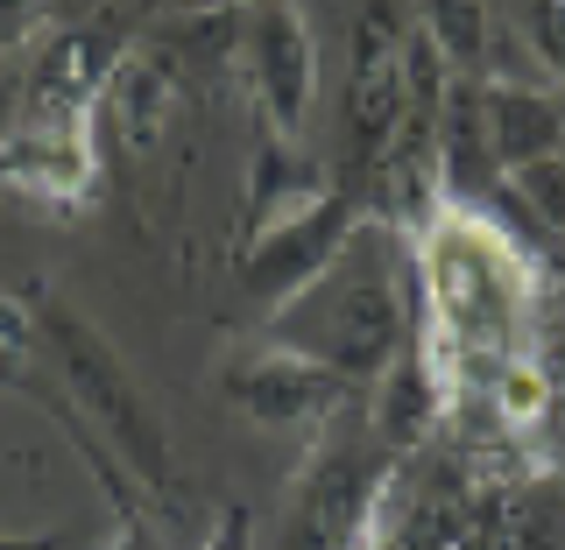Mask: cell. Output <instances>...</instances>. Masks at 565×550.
<instances>
[{"mask_svg":"<svg viewBox=\"0 0 565 550\" xmlns=\"http://www.w3.org/2000/svg\"><path fill=\"white\" fill-rule=\"evenodd\" d=\"M488 149L502 184L530 163H552L565 155V99L544 85H516V78H488Z\"/></svg>","mask_w":565,"mask_h":550,"instance_id":"obj_14","label":"cell"},{"mask_svg":"<svg viewBox=\"0 0 565 550\" xmlns=\"http://www.w3.org/2000/svg\"><path fill=\"white\" fill-rule=\"evenodd\" d=\"M411 255H417L424 339L438 353H452L459 367L488 360V353H516V339L537 317L544 269L509 234L502 212L494 205H446L411 240Z\"/></svg>","mask_w":565,"mask_h":550,"instance_id":"obj_2","label":"cell"},{"mask_svg":"<svg viewBox=\"0 0 565 550\" xmlns=\"http://www.w3.org/2000/svg\"><path fill=\"white\" fill-rule=\"evenodd\" d=\"M340 191V176H332L318 155H305L297 141H282L262 128L255 149H247V212H241V240L269 234L276 219H297V212H311L318 198H332Z\"/></svg>","mask_w":565,"mask_h":550,"instance_id":"obj_12","label":"cell"},{"mask_svg":"<svg viewBox=\"0 0 565 550\" xmlns=\"http://www.w3.org/2000/svg\"><path fill=\"white\" fill-rule=\"evenodd\" d=\"M71 529H35V537H0V550H71Z\"/></svg>","mask_w":565,"mask_h":550,"instance_id":"obj_19","label":"cell"},{"mask_svg":"<svg viewBox=\"0 0 565 550\" xmlns=\"http://www.w3.org/2000/svg\"><path fill=\"white\" fill-rule=\"evenodd\" d=\"M241 57H247V93H255L262 128L297 141L318 106V35L305 0H255L241 14Z\"/></svg>","mask_w":565,"mask_h":550,"instance_id":"obj_8","label":"cell"},{"mask_svg":"<svg viewBox=\"0 0 565 550\" xmlns=\"http://www.w3.org/2000/svg\"><path fill=\"white\" fill-rule=\"evenodd\" d=\"M481 487H488V473L473 466V459H452V452H438V445L424 452V459H411L382 550H473Z\"/></svg>","mask_w":565,"mask_h":550,"instance_id":"obj_9","label":"cell"},{"mask_svg":"<svg viewBox=\"0 0 565 550\" xmlns=\"http://www.w3.org/2000/svg\"><path fill=\"white\" fill-rule=\"evenodd\" d=\"M0 191L35 205H93L99 191V141L93 128H43V120H22L8 141H0Z\"/></svg>","mask_w":565,"mask_h":550,"instance_id":"obj_10","label":"cell"},{"mask_svg":"<svg viewBox=\"0 0 565 550\" xmlns=\"http://www.w3.org/2000/svg\"><path fill=\"white\" fill-rule=\"evenodd\" d=\"M43 22H50V0H0V50L29 43Z\"/></svg>","mask_w":565,"mask_h":550,"instance_id":"obj_17","label":"cell"},{"mask_svg":"<svg viewBox=\"0 0 565 550\" xmlns=\"http://www.w3.org/2000/svg\"><path fill=\"white\" fill-rule=\"evenodd\" d=\"M488 78H452L446 114H438V191L446 205H494L502 198V170L488 149Z\"/></svg>","mask_w":565,"mask_h":550,"instance_id":"obj_13","label":"cell"},{"mask_svg":"<svg viewBox=\"0 0 565 550\" xmlns=\"http://www.w3.org/2000/svg\"><path fill=\"white\" fill-rule=\"evenodd\" d=\"M523 50L565 85V0H523Z\"/></svg>","mask_w":565,"mask_h":550,"instance_id":"obj_16","label":"cell"},{"mask_svg":"<svg viewBox=\"0 0 565 550\" xmlns=\"http://www.w3.org/2000/svg\"><path fill=\"white\" fill-rule=\"evenodd\" d=\"M170 114H177L170 57H156L149 43H128V57L114 64V78H106V93H99L93 141H114L120 155H149L156 141L170 134Z\"/></svg>","mask_w":565,"mask_h":550,"instance_id":"obj_11","label":"cell"},{"mask_svg":"<svg viewBox=\"0 0 565 550\" xmlns=\"http://www.w3.org/2000/svg\"><path fill=\"white\" fill-rule=\"evenodd\" d=\"M220 8H234V0H220Z\"/></svg>","mask_w":565,"mask_h":550,"instance_id":"obj_20","label":"cell"},{"mask_svg":"<svg viewBox=\"0 0 565 550\" xmlns=\"http://www.w3.org/2000/svg\"><path fill=\"white\" fill-rule=\"evenodd\" d=\"M403 50H411V22L396 0H361L353 8V35H347V191L361 198L367 170L382 163L388 134L403 120Z\"/></svg>","mask_w":565,"mask_h":550,"instance_id":"obj_5","label":"cell"},{"mask_svg":"<svg viewBox=\"0 0 565 550\" xmlns=\"http://www.w3.org/2000/svg\"><path fill=\"white\" fill-rule=\"evenodd\" d=\"M205 550H255V516H247V508L234 502V508L220 516V529L205 537Z\"/></svg>","mask_w":565,"mask_h":550,"instance_id":"obj_18","label":"cell"},{"mask_svg":"<svg viewBox=\"0 0 565 550\" xmlns=\"http://www.w3.org/2000/svg\"><path fill=\"white\" fill-rule=\"evenodd\" d=\"M220 396L234 402L255 431H318V423H332L347 402H361V388L340 381L332 367L305 360V353L276 346L269 332H262V339H247L220 360Z\"/></svg>","mask_w":565,"mask_h":550,"instance_id":"obj_6","label":"cell"},{"mask_svg":"<svg viewBox=\"0 0 565 550\" xmlns=\"http://www.w3.org/2000/svg\"><path fill=\"white\" fill-rule=\"evenodd\" d=\"M361 219H367V205L340 184L332 198H318L311 212L276 219L269 234L241 240V296H247L262 317H276L290 296H305L311 282L332 269V255L347 247V234H353Z\"/></svg>","mask_w":565,"mask_h":550,"instance_id":"obj_7","label":"cell"},{"mask_svg":"<svg viewBox=\"0 0 565 550\" xmlns=\"http://www.w3.org/2000/svg\"><path fill=\"white\" fill-rule=\"evenodd\" d=\"M403 473L411 466L375 445L367 410L347 402L332 423L311 431V452L290 481V508H282V550H382Z\"/></svg>","mask_w":565,"mask_h":550,"instance_id":"obj_4","label":"cell"},{"mask_svg":"<svg viewBox=\"0 0 565 550\" xmlns=\"http://www.w3.org/2000/svg\"><path fill=\"white\" fill-rule=\"evenodd\" d=\"M35 353L57 375V396L78 410V423L99 438V452L141 494H170L177 487V452H170V423L156 410V396L135 381V367L120 360V346L106 339L93 317H78L64 296L35 290Z\"/></svg>","mask_w":565,"mask_h":550,"instance_id":"obj_3","label":"cell"},{"mask_svg":"<svg viewBox=\"0 0 565 550\" xmlns=\"http://www.w3.org/2000/svg\"><path fill=\"white\" fill-rule=\"evenodd\" d=\"M424 304H417V255L396 226L361 219L347 247L332 255V269L311 282L305 296H290L276 317H262L276 346L305 353V360L332 367L353 388H375L388 367L403 360V346L417 339Z\"/></svg>","mask_w":565,"mask_h":550,"instance_id":"obj_1","label":"cell"},{"mask_svg":"<svg viewBox=\"0 0 565 550\" xmlns=\"http://www.w3.org/2000/svg\"><path fill=\"white\" fill-rule=\"evenodd\" d=\"M417 29L438 43L452 78H488V50H494L488 0H417Z\"/></svg>","mask_w":565,"mask_h":550,"instance_id":"obj_15","label":"cell"}]
</instances>
